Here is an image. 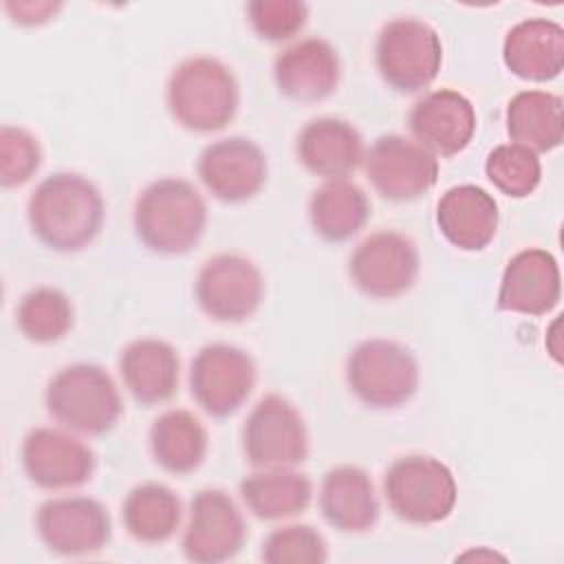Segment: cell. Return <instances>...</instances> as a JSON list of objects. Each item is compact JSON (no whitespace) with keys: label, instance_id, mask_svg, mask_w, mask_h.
Returning <instances> with one entry per match:
<instances>
[{"label":"cell","instance_id":"cell-18","mask_svg":"<svg viewBox=\"0 0 564 564\" xmlns=\"http://www.w3.org/2000/svg\"><path fill=\"white\" fill-rule=\"evenodd\" d=\"M273 79L286 99L300 104L324 101L341 82L339 53L324 37H302L275 55Z\"/></svg>","mask_w":564,"mask_h":564},{"label":"cell","instance_id":"cell-31","mask_svg":"<svg viewBox=\"0 0 564 564\" xmlns=\"http://www.w3.org/2000/svg\"><path fill=\"white\" fill-rule=\"evenodd\" d=\"M485 174L505 196L524 198L540 185L542 163L535 152L518 143H500L487 154Z\"/></svg>","mask_w":564,"mask_h":564},{"label":"cell","instance_id":"cell-28","mask_svg":"<svg viewBox=\"0 0 564 564\" xmlns=\"http://www.w3.org/2000/svg\"><path fill=\"white\" fill-rule=\"evenodd\" d=\"M507 134L531 152H551L562 145V97L549 90H520L516 93L505 112Z\"/></svg>","mask_w":564,"mask_h":564},{"label":"cell","instance_id":"cell-7","mask_svg":"<svg viewBox=\"0 0 564 564\" xmlns=\"http://www.w3.org/2000/svg\"><path fill=\"white\" fill-rule=\"evenodd\" d=\"M375 64L397 93H421L438 75L443 44L438 31L419 18H394L377 35Z\"/></svg>","mask_w":564,"mask_h":564},{"label":"cell","instance_id":"cell-35","mask_svg":"<svg viewBox=\"0 0 564 564\" xmlns=\"http://www.w3.org/2000/svg\"><path fill=\"white\" fill-rule=\"evenodd\" d=\"M62 9V2H48V0H18V2H4V11L11 15L13 22L22 26H40L46 24L55 13Z\"/></svg>","mask_w":564,"mask_h":564},{"label":"cell","instance_id":"cell-3","mask_svg":"<svg viewBox=\"0 0 564 564\" xmlns=\"http://www.w3.org/2000/svg\"><path fill=\"white\" fill-rule=\"evenodd\" d=\"M165 106L185 130L209 134L227 128L240 106L234 70L212 55L183 59L167 77Z\"/></svg>","mask_w":564,"mask_h":564},{"label":"cell","instance_id":"cell-33","mask_svg":"<svg viewBox=\"0 0 564 564\" xmlns=\"http://www.w3.org/2000/svg\"><path fill=\"white\" fill-rule=\"evenodd\" d=\"M42 145L33 132L20 126L0 128V183L20 187L35 176L42 165Z\"/></svg>","mask_w":564,"mask_h":564},{"label":"cell","instance_id":"cell-21","mask_svg":"<svg viewBox=\"0 0 564 564\" xmlns=\"http://www.w3.org/2000/svg\"><path fill=\"white\" fill-rule=\"evenodd\" d=\"M319 511L328 527L341 533H366L379 522V498L364 467L337 465L319 487Z\"/></svg>","mask_w":564,"mask_h":564},{"label":"cell","instance_id":"cell-25","mask_svg":"<svg viewBox=\"0 0 564 564\" xmlns=\"http://www.w3.org/2000/svg\"><path fill=\"white\" fill-rule=\"evenodd\" d=\"M148 445L154 463L161 469L174 476H187L205 463L209 434L198 416L174 408L165 410L152 421Z\"/></svg>","mask_w":564,"mask_h":564},{"label":"cell","instance_id":"cell-13","mask_svg":"<svg viewBox=\"0 0 564 564\" xmlns=\"http://www.w3.org/2000/svg\"><path fill=\"white\" fill-rule=\"evenodd\" d=\"M366 176L379 196L410 203L427 194L438 181V159L401 134H381L364 156Z\"/></svg>","mask_w":564,"mask_h":564},{"label":"cell","instance_id":"cell-26","mask_svg":"<svg viewBox=\"0 0 564 564\" xmlns=\"http://www.w3.org/2000/svg\"><path fill=\"white\" fill-rule=\"evenodd\" d=\"M240 498L247 509L267 522L304 513L313 500V482L293 467L260 469L240 480Z\"/></svg>","mask_w":564,"mask_h":564},{"label":"cell","instance_id":"cell-22","mask_svg":"<svg viewBox=\"0 0 564 564\" xmlns=\"http://www.w3.org/2000/svg\"><path fill=\"white\" fill-rule=\"evenodd\" d=\"M500 212L496 198L471 183L449 187L436 203V225L460 251H482L496 238Z\"/></svg>","mask_w":564,"mask_h":564},{"label":"cell","instance_id":"cell-6","mask_svg":"<svg viewBox=\"0 0 564 564\" xmlns=\"http://www.w3.org/2000/svg\"><path fill=\"white\" fill-rule=\"evenodd\" d=\"M419 361L414 352L394 339H364L346 359L350 392L372 410L405 405L419 390Z\"/></svg>","mask_w":564,"mask_h":564},{"label":"cell","instance_id":"cell-4","mask_svg":"<svg viewBox=\"0 0 564 564\" xmlns=\"http://www.w3.org/2000/svg\"><path fill=\"white\" fill-rule=\"evenodd\" d=\"M44 405L62 427L86 436L110 432L123 412L121 392L112 375L88 361L59 368L46 383Z\"/></svg>","mask_w":564,"mask_h":564},{"label":"cell","instance_id":"cell-14","mask_svg":"<svg viewBox=\"0 0 564 564\" xmlns=\"http://www.w3.org/2000/svg\"><path fill=\"white\" fill-rule=\"evenodd\" d=\"M247 524L234 498L223 489H200L189 502L181 551L194 564H220L240 553Z\"/></svg>","mask_w":564,"mask_h":564},{"label":"cell","instance_id":"cell-29","mask_svg":"<svg viewBox=\"0 0 564 564\" xmlns=\"http://www.w3.org/2000/svg\"><path fill=\"white\" fill-rule=\"evenodd\" d=\"M183 520L181 498L163 482H141L121 502V522L128 535L141 544L167 542Z\"/></svg>","mask_w":564,"mask_h":564},{"label":"cell","instance_id":"cell-32","mask_svg":"<svg viewBox=\"0 0 564 564\" xmlns=\"http://www.w3.org/2000/svg\"><path fill=\"white\" fill-rule=\"evenodd\" d=\"M260 557L267 564H324L328 544L311 524H286L275 527L262 540Z\"/></svg>","mask_w":564,"mask_h":564},{"label":"cell","instance_id":"cell-11","mask_svg":"<svg viewBox=\"0 0 564 564\" xmlns=\"http://www.w3.org/2000/svg\"><path fill=\"white\" fill-rule=\"evenodd\" d=\"M421 269L416 245L392 229L366 236L348 258L350 282L372 300H392L408 293Z\"/></svg>","mask_w":564,"mask_h":564},{"label":"cell","instance_id":"cell-12","mask_svg":"<svg viewBox=\"0 0 564 564\" xmlns=\"http://www.w3.org/2000/svg\"><path fill=\"white\" fill-rule=\"evenodd\" d=\"M35 531L42 544L59 557H88L112 538L108 509L88 496H62L40 505Z\"/></svg>","mask_w":564,"mask_h":564},{"label":"cell","instance_id":"cell-17","mask_svg":"<svg viewBox=\"0 0 564 564\" xmlns=\"http://www.w3.org/2000/svg\"><path fill=\"white\" fill-rule=\"evenodd\" d=\"M408 128L419 145L434 156L463 152L476 132L474 104L454 88L430 90L408 112Z\"/></svg>","mask_w":564,"mask_h":564},{"label":"cell","instance_id":"cell-16","mask_svg":"<svg viewBox=\"0 0 564 564\" xmlns=\"http://www.w3.org/2000/svg\"><path fill=\"white\" fill-rule=\"evenodd\" d=\"M196 174L214 198L234 205L251 200L264 187L269 163L256 141L225 137L200 150Z\"/></svg>","mask_w":564,"mask_h":564},{"label":"cell","instance_id":"cell-27","mask_svg":"<svg viewBox=\"0 0 564 564\" xmlns=\"http://www.w3.org/2000/svg\"><path fill=\"white\" fill-rule=\"evenodd\" d=\"M368 194L348 178L326 181L308 200V220L313 231L326 242H346L370 220Z\"/></svg>","mask_w":564,"mask_h":564},{"label":"cell","instance_id":"cell-30","mask_svg":"<svg viewBox=\"0 0 564 564\" xmlns=\"http://www.w3.org/2000/svg\"><path fill=\"white\" fill-rule=\"evenodd\" d=\"M18 330L33 344H55L75 324L70 297L55 286H35L15 306Z\"/></svg>","mask_w":564,"mask_h":564},{"label":"cell","instance_id":"cell-5","mask_svg":"<svg viewBox=\"0 0 564 564\" xmlns=\"http://www.w3.org/2000/svg\"><path fill=\"white\" fill-rule=\"evenodd\" d=\"M383 496L401 522L427 527L452 516L458 487L443 460L430 454H408L386 469Z\"/></svg>","mask_w":564,"mask_h":564},{"label":"cell","instance_id":"cell-20","mask_svg":"<svg viewBox=\"0 0 564 564\" xmlns=\"http://www.w3.org/2000/svg\"><path fill=\"white\" fill-rule=\"evenodd\" d=\"M295 154L306 172L326 181L348 178L366 156L359 130L339 117L306 121L297 132Z\"/></svg>","mask_w":564,"mask_h":564},{"label":"cell","instance_id":"cell-34","mask_svg":"<svg viewBox=\"0 0 564 564\" xmlns=\"http://www.w3.org/2000/svg\"><path fill=\"white\" fill-rule=\"evenodd\" d=\"M247 20L258 37L278 44L304 29L308 7L302 0H251L247 2Z\"/></svg>","mask_w":564,"mask_h":564},{"label":"cell","instance_id":"cell-15","mask_svg":"<svg viewBox=\"0 0 564 564\" xmlns=\"http://www.w3.org/2000/svg\"><path fill=\"white\" fill-rule=\"evenodd\" d=\"M20 460L26 478L46 491L77 489L95 469V452L75 434L55 427H33L22 438Z\"/></svg>","mask_w":564,"mask_h":564},{"label":"cell","instance_id":"cell-19","mask_svg":"<svg viewBox=\"0 0 564 564\" xmlns=\"http://www.w3.org/2000/svg\"><path fill=\"white\" fill-rule=\"evenodd\" d=\"M562 297V273L553 253L529 247L505 267L498 289V308L520 315H546Z\"/></svg>","mask_w":564,"mask_h":564},{"label":"cell","instance_id":"cell-10","mask_svg":"<svg viewBox=\"0 0 564 564\" xmlns=\"http://www.w3.org/2000/svg\"><path fill=\"white\" fill-rule=\"evenodd\" d=\"M198 308L225 324L249 319L264 300V278L258 264L242 253L207 258L194 282Z\"/></svg>","mask_w":564,"mask_h":564},{"label":"cell","instance_id":"cell-1","mask_svg":"<svg viewBox=\"0 0 564 564\" xmlns=\"http://www.w3.org/2000/svg\"><path fill=\"white\" fill-rule=\"evenodd\" d=\"M26 218L33 236L48 249L75 253L101 231L106 205L99 187L77 172H55L29 196Z\"/></svg>","mask_w":564,"mask_h":564},{"label":"cell","instance_id":"cell-2","mask_svg":"<svg viewBox=\"0 0 564 564\" xmlns=\"http://www.w3.org/2000/svg\"><path fill=\"white\" fill-rule=\"evenodd\" d=\"M132 225L139 242L152 253L183 256L200 242L207 229V205L189 181L163 176L137 196Z\"/></svg>","mask_w":564,"mask_h":564},{"label":"cell","instance_id":"cell-9","mask_svg":"<svg viewBox=\"0 0 564 564\" xmlns=\"http://www.w3.org/2000/svg\"><path fill=\"white\" fill-rule=\"evenodd\" d=\"M242 452L251 467H295L308 458V430L300 410L282 394H264L242 425Z\"/></svg>","mask_w":564,"mask_h":564},{"label":"cell","instance_id":"cell-24","mask_svg":"<svg viewBox=\"0 0 564 564\" xmlns=\"http://www.w3.org/2000/svg\"><path fill=\"white\" fill-rule=\"evenodd\" d=\"M505 66L524 82H551L564 68V29L549 18L513 24L502 42Z\"/></svg>","mask_w":564,"mask_h":564},{"label":"cell","instance_id":"cell-8","mask_svg":"<svg viewBox=\"0 0 564 564\" xmlns=\"http://www.w3.org/2000/svg\"><path fill=\"white\" fill-rule=\"evenodd\" d=\"M258 370L253 357L225 341L205 344L189 361V394L196 405L214 416L227 419L238 412L256 388Z\"/></svg>","mask_w":564,"mask_h":564},{"label":"cell","instance_id":"cell-23","mask_svg":"<svg viewBox=\"0 0 564 564\" xmlns=\"http://www.w3.org/2000/svg\"><path fill=\"white\" fill-rule=\"evenodd\" d=\"M119 375L139 405L152 408L174 397L181 359L172 344L156 337L130 341L119 355Z\"/></svg>","mask_w":564,"mask_h":564}]
</instances>
